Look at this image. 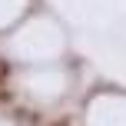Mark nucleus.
I'll return each instance as SVG.
<instances>
[{
	"label": "nucleus",
	"mask_w": 126,
	"mask_h": 126,
	"mask_svg": "<svg viewBox=\"0 0 126 126\" xmlns=\"http://www.w3.org/2000/svg\"><path fill=\"white\" fill-rule=\"evenodd\" d=\"M17 120H20V123H37V113H30V110H20Z\"/></svg>",
	"instance_id": "obj_1"
},
{
	"label": "nucleus",
	"mask_w": 126,
	"mask_h": 126,
	"mask_svg": "<svg viewBox=\"0 0 126 126\" xmlns=\"http://www.w3.org/2000/svg\"><path fill=\"white\" fill-rule=\"evenodd\" d=\"M7 100H10V90H7V86H0V103H7Z\"/></svg>",
	"instance_id": "obj_2"
},
{
	"label": "nucleus",
	"mask_w": 126,
	"mask_h": 126,
	"mask_svg": "<svg viewBox=\"0 0 126 126\" xmlns=\"http://www.w3.org/2000/svg\"><path fill=\"white\" fill-rule=\"evenodd\" d=\"M50 126H70V120H57V123H50Z\"/></svg>",
	"instance_id": "obj_3"
}]
</instances>
